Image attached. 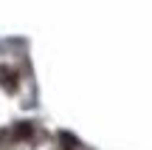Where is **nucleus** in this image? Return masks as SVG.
Wrapping results in <instances>:
<instances>
[{
  "mask_svg": "<svg viewBox=\"0 0 152 150\" xmlns=\"http://www.w3.org/2000/svg\"><path fill=\"white\" fill-rule=\"evenodd\" d=\"M14 133L20 136V139H28V136L34 133V128H31V125H28V122H23V125H17V128H14Z\"/></svg>",
  "mask_w": 152,
  "mask_h": 150,
  "instance_id": "3",
  "label": "nucleus"
},
{
  "mask_svg": "<svg viewBox=\"0 0 152 150\" xmlns=\"http://www.w3.org/2000/svg\"><path fill=\"white\" fill-rule=\"evenodd\" d=\"M59 142H62V147H65V150H76V147H79V142H76L71 133H59Z\"/></svg>",
  "mask_w": 152,
  "mask_h": 150,
  "instance_id": "2",
  "label": "nucleus"
},
{
  "mask_svg": "<svg viewBox=\"0 0 152 150\" xmlns=\"http://www.w3.org/2000/svg\"><path fill=\"white\" fill-rule=\"evenodd\" d=\"M0 85H3L9 94H14V91H17V85H20V77H17V71H11V68L0 65Z\"/></svg>",
  "mask_w": 152,
  "mask_h": 150,
  "instance_id": "1",
  "label": "nucleus"
}]
</instances>
